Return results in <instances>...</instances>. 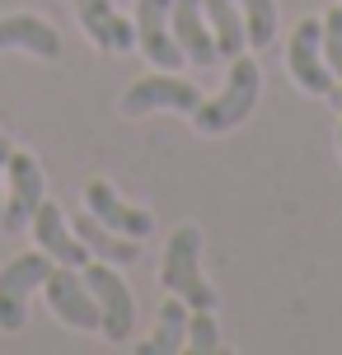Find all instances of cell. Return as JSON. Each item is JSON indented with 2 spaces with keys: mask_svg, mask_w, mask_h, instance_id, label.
Masks as SVG:
<instances>
[{
  "mask_svg": "<svg viewBox=\"0 0 342 355\" xmlns=\"http://www.w3.org/2000/svg\"><path fill=\"white\" fill-rule=\"evenodd\" d=\"M188 346L197 355L220 351V327L211 318V309H188Z\"/></svg>",
  "mask_w": 342,
  "mask_h": 355,
  "instance_id": "19",
  "label": "cell"
},
{
  "mask_svg": "<svg viewBox=\"0 0 342 355\" xmlns=\"http://www.w3.org/2000/svg\"><path fill=\"white\" fill-rule=\"evenodd\" d=\"M75 239L90 248V257H99V262H113V266H131L136 257H141V239H127V234L108 230L99 215H80V220H71Z\"/></svg>",
  "mask_w": 342,
  "mask_h": 355,
  "instance_id": "14",
  "label": "cell"
},
{
  "mask_svg": "<svg viewBox=\"0 0 342 355\" xmlns=\"http://www.w3.org/2000/svg\"><path fill=\"white\" fill-rule=\"evenodd\" d=\"M338 150H342V122H338Z\"/></svg>",
  "mask_w": 342,
  "mask_h": 355,
  "instance_id": "23",
  "label": "cell"
},
{
  "mask_svg": "<svg viewBox=\"0 0 342 355\" xmlns=\"http://www.w3.org/2000/svg\"><path fill=\"white\" fill-rule=\"evenodd\" d=\"M328 98H333V103L342 107V85H333V89H328Z\"/></svg>",
  "mask_w": 342,
  "mask_h": 355,
  "instance_id": "22",
  "label": "cell"
},
{
  "mask_svg": "<svg viewBox=\"0 0 342 355\" xmlns=\"http://www.w3.org/2000/svg\"><path fill=\"white\" fill-rule=\"evenodd\" d=\"M169 28H174V42L183 47V56H188L197 71H211L220 61L216 37H211L206 15H202V0H174V5H169Z\"/></svg>",
  "mask_w": 342,
  "mask_h": 355,
  "instance_id": "11",
  "label": "cell"
},
{
  "mask_svg": "<svg viewBox=\"0 0 342 355\" xmlns=\"http://www.w3.org/2000/svg\"><path fill=\"white\" fill-rule=\"evenodd\" d=\"M188 346V304L179 295H169L160 304V322H155V337L141 346V355H174Z\"/></svg>",
  "mask_w": 342,
  "mask_h": 355,
  "instance_id": "17",
  "label": "cell"
},
{
  "mask_svg": "<svg viewBox=\"0 0 342 355\" xmlns=\"http://www.w3.org/2000/svg\"><path fill=\"white\" fill-rule=\"evenodd\" d=\"M202 234L197 225H179L164 243V262H160V285L164 295H179L188 309H216V290L202 276Z\"/></svg>",
  "mask_w": 342,
  "mask_h": 355,
  "instance_id": "2",
  "label": "cell"
},
{
  "mask_svg": "<svg viewBox=\"0 0 342 355\" xmlns=\"http://www.w3.org/2000/svg\"><path fill=\"white\" fill-rule=\"evenodd\" d=\"M75 19L99 52H131L136 47V28L117 15L113 0H75Z\"/></svg>",
  "mask_w": 342,
  "mask_h": 355,
  "instance_id": "12",
  "label": "cell"
},
{
  "mask_svg": "<svg viewBox=\"0 0 342 355\" xmlns=\"http://www.w3.org/2000/svg\"><path fill=\"white\" fill-rule=\"evenodd\" d=\"M286 66H291V80L305 94L328 98V89L338 85V75L328 71V56H324V24L319 19H300L295 24L291 47H286Z\"/></svg>",
  "mask_w": 342,
  "mask_h": 355,
  "instance_id": "6",
  "label": "cell"
},
{
  "mask_svg": "<svg viewBox=\"0 0 342 355\" xmlns=\"http://www.w3.org/2000/svg\"><path fill=\"white\" fill-rule=\"evenodd\" d=\"M202 103V94L193 80H183V75H141L136 85H127L122 94V117H145V112H155V107H169V112H193Z\"/></svg>",
  "mask_w": 342,
  "mask_h": 355,
  "instance_id": "7",
  "label": "cell"
},
{
  "mask_svg": "<svg viewBox=\"0 0 342 355\" xmlns=\"http://www.w3.org/2000/svg\"><path fill=\"white\" fill-rule=\"evenodd\" d=\"M202 15H206V28H211V37H216L220 61H234V56L249 47V37H244V15L234 10V0H202Z\"/></svg>",
  "mask_w": 342,
  "mask_h": 355,
  "instance_id": "16",
  "label": "cell"
},
{
  "mask_svg": "<svg viewBox=\"0 0 342 355\" xmlns=\"http://www.w3.org/2000/svg\"><path fill=\"white\" fill-rule=\"evenodd\" d=\"M5 47H24V52L42 56V61H56L61 56V37L47 19L38 15H0V52Z\"/></svg>",
  "mask_w": 342,
  "mask_h": 355,
  "instance_id": "15",
  "label": "cell"
},
{
  "mask_svg": "<svg viewBox=\"0 0 342 355\" xmlns=\"http://www.w3.org/2000/svg\"><path fill=\"white\" fill-rule=\"evenodd\" d=\"M80 276H85V285H90L94 304H99V332L113 341V346H122L127 337H131V327H136V300H131V290H127L122 271L113 262H85L80 266Z\"/></svg>",
  "mask_w": 342,
  "mask_h": 355,
  "instance_id": "3",
  "label": "cell"
},
{
  "mask_svg": "<svg viewBox=\"0 0 342 355\" xmlns=\"http://www.w3.org/2000/svg\"><path fill=\"white\" fill-rule=\"evenodd\" d=\"M28 230H33L38 248L47 252V257H52L56 266H75V271H80L85 262H94L90 248H85V243L75 239L71 220L61 215V206H56V201H42V206H38L33 220H28Z\"/></svg>",
  "mask_w": 342,
  "mask_h": 355,
  "instance_id": "10",
  "label": "cell"
},
{
  "mask_svg": "<svg viewBox=\"0 0 342 355\" xmlns=\"http://www.w3.org/2000/svg\"><path fill=\"white\" fill-rule=\"evenodd\" d=\"M85 206H90V215H99L108 230L127 234V239H150V234H155V215H150V211H136V206H127V201L113 192L104 178L85 182Z\"/></svg>",
  "mask_w": 342,
  "mask_h": 355,
  "instance_id": "13",
  "label": "cell"
},
{
  "mask_svg": "<svg viewBox=\"0 0 342 355\" xmlns=\"http://www.w3.org/2000/svg\"><path fill=\"white\" fill-rule=\"evenodd\" d=\"M258 94H263V66L239 52L225 71V89L216 98H202L188 117L197 126V136H225V131L249 122V112L258 107Z\"/></svg>",
  "mask_w": 342,
  "mask_h": 355,
  "instance_id": "1",
  "label": "cell"
},
{
  "mask_svg": "<svg viewBox=\"0 0 342 355\" xmlns=\"http://www.w3.org/2000/svg\"><path fill=\"white\" fill-rule=\"evenodd\" d=\"M5 178H10V192H5V206H0V225L10 234L28 230L33 211L47 201V178H42V164L24 150H10V164H5Z\"/></svg>",
  "mask_w": 342,
  "mask_h": 355,
  "instance_id": "5",
  "label": "cell"
},
{
  "mask_svg": "<svg viewBox=\"0 0 342 355\" xmlns=\"http://www.w3.org/2000/svg\"><path fill=\"white\" fill-rule=\"evenodd\" d=\"M5 164H10V141L0 136V206H5Z\"/></svg>",
  "mask_w": 342,
  "mask_h": 355,
  "instance_id": "21",
  "label": "cell"
},
{
  "mask_svg": "<svg viewBox=\"0 0 342 355\" xmlns=\"http://www.w3.org/2000/svg\"><path fill=\"white\" fill-rule=\"evenodd\" d=\"M47 271H52V257L42 248L10 257V266L0 271V332H19L28 322V295L42 290Z\"/></svg>",
  "mask_w": 342,
  "mask_h": 355,
  "instance_id": "4",
  "label": "cell"
},
{
  "mask_svg": "<svg viewBox=\"0 0 342 355\" xmlns=\"http://www.w3.org/2000/svg\"><path fill=\"white\" fill-rule=\"evenodd\" d=\"M169 5L174 0H136V19H131V28H136V47L145 52L150 66H160V71H183V47L174 42V28H169Z\"/></svg>",
  "mask_w": 342,
  "mask_h": 355,
  "instance_id": "9",
  "label": "cell"
},
{
  "mask_svg": "<svg viewBox=\"0 0 342 355\" xmlns=\"http://www.w3.org/2000/svg\"><path fill=\"white\" fill-rule=\"evenodd\" d=\"M234 10L244 15L249 47H272V37H277V0H234Z\"/></svg>",
  "mask_w": 342,
  "mask_h": 355,
  "instance_id": "18",
  "label": "cell"
},
{
  "mask_svg": "<svg viewBox=\"0 0 342 355\" xmlns=\"http://www.w3.org/2000/svg\"><path fill=\"white\" fill-rule=\"evenodd\" d=\"M324 56H328V71L338 75V85H342V5H333L324 19Z\"/></svg>",
  "mask_w": 342,
  "mask_h": 355,
  "instance_id": "20",
  "label": "cell"
},
{
  "mask_svg": "<svg viewBox=\"0 0 342 355\" xmlns=\"http://www.w3.org/2000/svg\"><path fill=\"white\" fill-rule=\"evenodd\" d=\"M47 304H52V313L71 332H99V304H94L90 285H85V276L75 271V266H56L47 271Z\"/></svg>",
  "mask_w": 342,
  "mask_h": 355,
  "instance_id": "8",
  "label": "cell"
}]
</instances>
